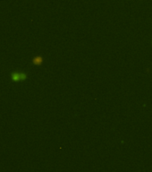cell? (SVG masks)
Wrapping results in <instances>:
<instances>
[{
  "instance_id": "6da1fadb",
  "label": "cell",
  "mask_w": 152,
  "mask_h": 172,
  "mask_svg": "<svg viewBox=\"0 0 152 172\" xmlns=\"http://www.w3.org/2000/svg\"><path fill=\"white\" fill-rule=\"evenodd\" d=\"M27 79V74L23 72H13L11 74V80L14 83H21Z\"/></svg>"
},
{
  "instance_id": "7a4b0ae2",
  "label": "cell",
  "mask_w": 152,
  "mask_h": 172,
  "mask_svg": "<svg viewBox=\"0 0 152 172\" xmlns=\"http://www.w3.org/2000/svg\"><path fill=\"white\" fill-rule=\"evenodd\" d=\"M33 62L35 63V64L39 65L41 63V58H40V57H36V58H35V59L33 60Z\"/></svg>"
}]
</instances>
